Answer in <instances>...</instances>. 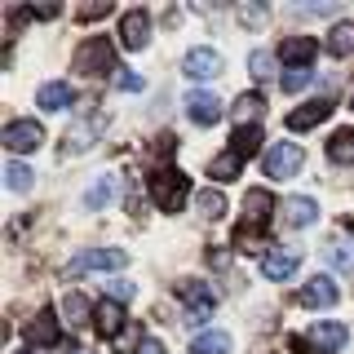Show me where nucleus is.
I'll return each mask as SVG.
<instances>
[{
  "label": "nucleus",
  "mask_w": 354,
  "mask_h": 354,
  "mask_svg": "<svg viewBox=\"0 0 354 354\" xmlns=\"http://www.w3.org/2000/svg\"><path fill=\"white\" fill-rule=\"evenodd\" d=\"M151 199L164 208V213H182V204L191 199V182H186V173L160 169V173L151 177Z\"/></svg>",
  "instance_id": "1"
},
{
  "label": "nucleus",
  "mask_w": 354,
  "mask_h": 354,
  "mask_svg": "<svg viewBox=\"0 0 354 354\" xmlns=\"http://www.w3.org/2000/svg\"><path fill=\"white\" fill-rule=\"evenodd\" d=\"M71 66L80 75H106V71H115V49H111L106 36H88L80 49H75Z\"/></svg>",
  "instance_id": "2"
},
{
  "label": "nucleus",
  "mask_w": 354,
  "mask_h": 354,
  "mask_svg": "<svg viewBox=\"0 0 354 354\" xmlns=\"http://www.w3.org/2000/svg\"><path fill=\"white\" fill-rule=\"evenodd\" d=\"M177 297L186 301V324H208L213 319V306H217L213 288H204L199 279H182L177 283Z\"/></svg>",
  "instance_id": "3"
},
{
  "label": "nucleus",
  "mask_w": 354,
  "mask_h": 354,
  "mask_svg": "<svg viewBox=\"0 0 354 354\" xmlns=\"http://www.w3.org/2000/svg\"><path fill=\"white\" fill-rule=\"evenodd\" d=\"M129 252L124 248H84L80 257H71V274H88V270H124Z\"/></svg>",
  "instance_id": "4"
},
{
  "label": "nucleus",
  "mask_w": 354,
  "mask_h": 354,
  "mask_svg": "<svg viewBox=\"0 0 354 354\" xmlns=\"http://www.w3.org/2000/svg\"><path fill=\"white\" fill-rule=\"evenodd\" d=\"M0 142H5L14 155H27V151H40L44 142V129L36 124V120H9L5 133H0Z\"/></svg>",
  "instance_id": "5"
},
{
  "label": "nucleus",
  "mask_w": 354,
  "mask_h": 354,
  "mask_svg": "<svg viewBox=\"0 0 354 354\" xmlns=\"http://www.w3.org/2000/svg\"><path fill=\"white\" fill-rule=\"evenodd\" d=\"M301 147L297 142H279V147L266 151V177H297L301 173Z\"/></svg>",
  "instance_id": "6"
},
{
  "label": "nucleus",
  "mask_w": 354,
  "mask_h": 354,
  "mask_svg": "<svg viewBox=\"0 0 354 354\" xmlns=\"http://www.w3.org/2000/svg\"><path fill=\"white\" fill-rule=\"evenodd\" d=\"M151 40V14L147 9H129L124 22H120V44L124 49H142Z\"/></svg>",
  "instance_id": "7"
},
{
  "label": "nucleus",
  "mask_w": 354,
  "mask_h": 354,
  "mask_svg": "<svg viewBox=\"0 0 354 354\" xmlns=\"http://www.w3.org/2000/svg\"><path fill=\"white\" fill-rule=\"evenodd\" d=\"M186 115H191L195 124H217L221 120V97L208 93V88H199V93L186 97Z\"/></svg>",
  "instance_id": "8"
},
{
  "label": "nucleus",
  "mask_w": 354,
  "mask_h": 354,
  "mask_svg": "<svg viewBox=\"0 0 354 354\" xmlns=\"http://www.w3.org/2000/svg\"><path fill=\"white\" fill-rule=\"evenodd\" d=\"M182 71L191 75V80H213V75L221 71V53H213V49H191L182 58Z\"/></svg>",
  "instance_id": "9"
},
{
  "label": "nucleus",
  "mask_w": 354,
  "mask_h": 354,
  "mask_svg": "<svg viewBox=\"0 0 354 354\" xmlns=\"http://www.w3.org/2000/svg\"><path fill=\"white\" fill-rule=\"evenodd\" d=\"M332 115V102L328 97H315V102H306V106H297L292 115H288V129L292 133H306V129H315V124H324V120Z\"/></svg>",
  "instance_id": "10"
},
{
  "label": "nucleus",
  "mask_w": 354,
  "mask_h": 354,
  "mask_svg": "<svg viewBox=\"0 0 354 354\" xmlns=\"http://www.w3.org/2000/svg\"><path fill=\"white\" fill-rule=\"evenodd\" d=\"M261 270H266V279H274V283L292 279V274H297V252L292 248H270L261 257Z\"/></svg>",
  "instance_id": "11"
},
{
  "label": "nucleus",
  "mask_w": 354,
  "mask_h": 354,
  "mask_svg": "<svg viewBox=\"0 0 354 354\" xmlns=\"http://www.w3.org/2000/svg\"><path fill=\"white\" fill-rule=\"evenodd\" d=\"M243 213H248V221H243V226L261 230L266 221H270V213H274V195H270V191H248V195H243Z\"/></svg>",
  "instance_id": "12"
},
{
  "label": "nucleus",
  "mask_w": 354,
  "mask_h": 354,
  "mask_svg": "<svg viewBox=\"0 0 354 354\" xmlns=\"http://www.w3.org/2000/svg\"><path fill=\"white\" fill-rule=\"evenodd\" d=\"M346 341H350V328L346 324H315V332H310V346H315L319 354L341 350Z\"/></svg>",
  "instance_id": "13"
},
{
  "label": "nucleus",
  "mask_w": 354,
  "mask_h": 354,
  "mask_svg": "<svg viewBox=\"0 0 354 354\" xmlns=\"http://www.w3.org/2000/svg\"><path fill=\"white\" fill-rule=\"evenodd\" d=\"M27 337H31V346H44V350L58 346L62 332H58V319H53V310H40V315L31 319V324H27Z\"/></svg>",
  "instance_id": "14"
},
{
  "label": "nucleus",
  "mask_w": 354,
  "mask_h": 354,
  "mask_svg": "<svg viewBox=\"0 0 354 354\" xmlns=\"http://www.w3.org/2000/svg\"><path fill=\"white\" fill-rule=\"evenodd\" d=\"M301 306H337V283L328 279V274H315L306 288H301Z\"/></svg>",
  "instance_id": "15"
},
{
  "label": "nucleus",
  "mask_w": 354,
  "mask_h": 354,
  "mask_svg": "<svg viewBox=\"0 0 354 354\" xmlns=\"http://www.w3.org/2000/svg\"><path fill=\"white\" fill-rule=\"evenodd\" d=\"M93 324H97V332L102 337H124V310H120V301H102L97 306V315H93Z\"/></svg>",
  "instance_id": "16"
},
{
  "label": "nucleus",
  "mask_w": 354,
  "mask_h": 354,
  "mask_svg": "<svg viewBox=\"0 0 354 354\" xmlns=\"http://www.w3.org/2000/svg\"><path fill=\"white\" fill-rule=\"evenodd\" d=\"M315 217H319V204H315V199H306V195L283 199V221H288V226H310Z\"/></svg>",
  "instance_id": "17"
},
{
  "label": "nucleus",
  "mask_w": 354,
  "mask_h": 354,
  "mask_svg": "<svg viewBox=\"0 0 354 354\" xmlns=\"http://www.w3.org/2000/svg\"><path fill=\"white\" fill-rule=\"evenodd\" d=\"M230 151H235L239 160H252V155L261 151V129L257 124H239L235 133H230Z\"/></svg>",
  "instance_id": "18"
},
{
  "label": "nucleus",
  "mask_w": 354,
  "mask_h": 354,
  "mask_svg": "<svg viewBox=\"0 0 354 354\" xmlns=\"http://www.w3.org/2000/svg\"><path fill=\"white\" fill-rule=\"evenodd\" d=\"M315 49H319V44L310 40V36H292V40H283V44H279V58H283V62H292V66H310Z\"/></svg>",
  "instance_id": "19"
},
{
  "label": "nucleus",
  "mask_w": 354,
  "mask_h": 354,
  "mask_svg": "<svg viewBox=\"0 0 354 354\" xmlns=\"http://www.w3.org/2000/svg\"><path fill=\"white\" fill-rule=\"evenodd\" d=\"M36 106H40V111H62V106H71V84H62V80H49V84H40V93H36Z\"/></svg>",
  "instance_id": "20"
},
{
  "label": "nucleus",
  "mask_w": 354,
  "mask_h": 354,
  "mask_svg": "<svg viewBox=\"0 0 354 354\" xmlns=\"http://www.w3.org/2000/svg\"><path fill=\"white\" fill-rule=\"evenodd\" d=\"M111 199H115V177H111V173H102V177H97V182L84 191V208H88V213H102V208L111 204Z\"/></svg>",
  "instance_id": "21"
},
{
  "label": "nucleus",
  "mask_w": 354,
  "mask_h": 354,
  "mask_svg": "<svg viewBox=\"0 0 354 354\" xmlns=\"http://www.w3.org/2000/svg\"><path fill=\"white\" fill-rule=\"evenodd\" d=\"M230 350H235V341H230V332H221V328H208V332L195 337V354H230Z\"/></svg>",
  "instance_id": "22"
},
{
  "label": "nucleus",
  "mask_w": 354,
  "mask_h": 354,
  "mask_svg": "<svg viewBox=\"0 0 354 354\" xmlns=\"http://www.w3.org/2000/svg\"><path fill=\"white\" fill-rule=\"evenodd\" d=\"M328 160L332 164H354V129H337V133H332Z\"/></svg>",
  "instance_id": "23"
},
{
  "label": "nucleus",
  "mask_w": 354,
  "mask_h": 354,
  "mask_svg": "<svg viewBox=\"0 0 354 354\" xmlns=\"http://www.w3.org/2000/svg\"><path fill=\"white\" fill-rule=\"evenodd\" d=\"M88 315H97V310L88 306V301H84L80 292H66V297H62V319H66V324H71V328L88 324Z\"/></svg>",
  "instance_id": "24"
},
{
  "label": "nucleus",
  "mask_w": 354,
  "mask_h": 354,
  "mask_svg": "<svg viewBox=\"0 0 354 354\" xmlns=\"http://www.w3.org/2000/svg\"><path fill=\"white\" fill-rule=\"evenodd\" d=\"M328 53H337V58H350L354 53V22H337L328 31Z\"/></svg>",
  "instance_id": "25"
},
{
  "label": "nucleus",
  "mask_w": 354,
  "mask_h": 354,
  "mask_svg": "<svg viewBox=\"0 0 354 354\" xmlns=\"http://www.w3.org/2000/svg\"><path fill=\"white\" fill-rule=\"evenodd\" d=\"M239 169H243V160L235 151H221V155H213V164H208V173H213L217 182H235Z\"/></svg>",
  "instance_id": "26"
},
{
  "label": "nucleus",
  "mask_w": 354,
  "mask_h": 354,
  "mask_svg": "<svg viewBox=\"0 0 354 354\" xmlns=\"http://www.w3.org/2000/svg\"><path fill=\"white\" fill-rule=\"evenodd\" d=\"M261 111H266V97H261V93H243L239 102H235L239 124H257V120H261Z\"/></svg>",
  "instance_id": "27"
},
{
  "label": "nucleus",
  "mask_w": 354,
  "mask_h": 354,
  "mask_svg": "<svg viewBox=\"0 0 354 354\" xmlns=\"http://www.w3.org/2000/svg\"><path fill=\"white\" fill-rule=\"evenodd\" d=\"M195 204H199L204 217H221V213H226V195H221V191H199Z\"/></svg>",
  "instance_id": "28"
},
{
  "label": "nucleus",
  "mask_w": 354,
  "mask_h": 354,
  "mask_svg": "<svg viewBox=\"0 0 354 354\" xmlns=\"http://www.w3.org/2000/svg\"><path fill=\"white\" fill-rule=\"evenodd\" d=\"M328 257H332V266H341V270H354V239H337L328 248Z\"/></svg>",
  "instance_id": "29"
},
{
  "label": "nucleus",
  "mask_w": 354,
  "mask_h": 354,
  "mask_svg": "<svg viewBox=\"0 0 354 354\" xmlns=\"http://www.w3.org/2000/svg\"><path fill=\"white\" fill-rule=\"evenodd\" d=\"M5 186H9V191H27V186H31V169L14 160V164L5 169Z\"/></svg>",
  "instance_id": "30"
},
{
  "label": "nucleus",
  "mask_w": 354,
  "mask_h": 354,
  "mask_svg": "<svg viewBox=\"0 0 354 354\" xmlns=\"http://www.w3.org/2000/svg\"><path fill=\"white\" fill-rule=\"evenodd\" d=\"M248 66H252V75H257V80H270V75H274V58L266 49H252L248 53Z\"/></svg>",
  "instance_id": "31"
},
{
  "label": "nucleus",
  "mask_w": 354,
  "mask_h": 354,
  "mask_svg": "<svg viewBox=\"0 0 354 354\" xmlns=\"http://www.w3.org/2000/svg\"><path fill=\"white\" fill-rule=\"evenodd\" d=\"M310 66H292V71H283V93H301V88L310 84Z\"/></svg>",
  "instance_id": "32"
},
{
  "label": "nucleus",
  "mask_w": 354,
  "mask_h": 354,
  "mask_svg": "<svg viewBox=\"0 0 354 354\" xmlns=\"http://www.w3.org/2000/svg\"><path fill=\"white\" fill-rule=\"evenodd\" d=\"M88 147H93V129H66V155H71V151H88Z\"/></svg>",
  "instance_id": "33"
},
{
  "label": "nucleus",
  "mask_w": 354,
  "mask_h": 354,
  "mask_svg": "<svg viewBox=\"0 0 354 354\" xmlns=\"http://www.w3.org/2000/svg\"><path fill=\"white\" fill-rule=\"evenodd\" d=\"M129 297H133L129 279H111V301H129Z\"/></svg>",
  "instance_id": "34"
},
{
  "label": "nucleus",
  "mask_w": 354,
  "mask_h": 354,
  "mask_svg": "<svg viewBox=\"0 0 354 354\" xmlns=\"http://www.w3.org/2000/svg\"><path fill=\"white\" fill-rule=\"evenodd\" d=\"M102 14H111V0H97V5H84V9H80L84 22H93V18H102Z\"/></svg>",
  "instance_id": "35"
},
{
  "label": "nucleus",
  "mask_w": 354,
  "mask_h": 354,
  "mask_svg": "<svg viewBox=\"0 0 354 354\" xmlns=\"http://www.w3.org/2000/svg\"><path fill=\"white\" fill-rule=\"evenodd\" d=\"M115 84H120V88H129V93H133V88H142V75H129V71H120V75H115Z\"/></svg>",
  "instance_id": "36"
},
{
  "label": "nucleus",
  "mask_w": 354,
  "mask_h": 354,
  "mask_svg": "<svg viewBox=\"0 0 354 354\" xmlns=\"http://www.w3.org/2000/svg\"><path fill=\"white\" fill-rule=\"evenodd\" d=\"M138 354H164V346L155 337H147V341H138Z\"/></svg>",
  "instance_id": "37"
},
{
  "label": "nucleus",
  "mask_w": 354,
  "mask_h": 354,
  "mask_svg": "<svg viewBox=\"0 0 354 354\" xmlns=\"http://www.w3.org/2000/svg\"><path fill=\"white\" fill-rule=\"evenodd\" d=\"M14 354H36V350H14Z\"/></svg>",
  "instance_id": "38"
},
{
  "label": "nucleus",
  "mask_w": 354,
  "mask_h": 354,
  "mask_svg": "<svg viewBox=\"0 0 354 354\" xmlns=\"http://www.w3.org/2000/svg\"><path fill=\"white\" fill-rule=\"evenodd\" d=\"M75 354H88V350H75Z\"/></svg>",
  "instance_id": "39"
}]
</instances>
